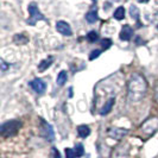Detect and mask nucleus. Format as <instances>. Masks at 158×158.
I'll return each instance as SVG.
<instances>
[{
  "instance_id": "22",
  "label": "nucleus",
  "mask_w": 158,
  "mask_h": 158,
  "mask_svg": "<svg viewBox=\"0 0 158 158\" xmlns=\"http://www.w3.org/2000/svg\"><path fill=\"white\" fill-rule=\"evenodd\" d=\"M112 45V40H108V38H105V40H101V47H103L105 49H108V48Z\"/></svg>"
},
{
  "instance_id": "20",
  "label": "nucleus",
  "mask_w": 158,
  "mask_h": 158,
  "mask_svg": "<svg viewBox=\"0 0 158 158\" xmlns=\"http://www.w3.org/2000/svg\"><path fill=\"white\" fill-rule=\"evenodd\" d=\"M76 155H75V151L71 150V149H65V158H75Z\"/></svg>"
},
{
  "instance_id": "26",
  "label": "nucleus",
  "mask_w": 158,
  "mask_h": 158,
  "mask_svg": "<svg viewBox=\"0 0 158 158\" xmlns=\"http://www.w3.org/2000/svg\"><path fill=\"white\" fill-rule=\"evenodd\" d=\"M138 2H142V4H146V2H149V0H137Z\"/></svg>"
},
{
  "instance_id": "9",
  "label": "nucleus",
  "mask_w": 158,
  "mask_h": 158,
  "mask_svg": "<svg viewBox=\"0 0 158 158\" xmlns=\"http://www.w3.org/2000/svg\"><path fill=\"white\" fill-rule=\"evenodd\" d=\"M132 36H133V29L130 25L123 26V29L120 31V40L127 42V40H130L132 38Z\"/></svg>"
},
{
  "instance_id": "6",
  "label": "nucleus",
  "mask_w": 158,
  "mask_h": 158,
  "mask_svg": "<svg viewBox=\"0 0 158 158\" xmlns=\"http://www.w3.org/2000/svg\"><path fill=\"white\" fill-rule=\"evenodd\" d=\"M30 86H31L32 89H33L36 93H38V94L44 93V92H45V88H47L45 82H44L43 80H40V79L32 80L31 82H30Z\"/></svg>"
},
{
  "instance_id": "23",
  "label": "nucleus",
  "mask_w": 158,
  "mask_h": 158,
  "mask_svg": "<svg viewBox=\"0 0 158 158\" xmlns=\"http://www.w3.org/2000/svg\"><path fill=\"white\" fill-rule=\"evenodd\" d=\"M0 63H1V70H2V71L7 70V69H8V65H10V64L6 63V62H5V61H4L2 58L0 60Z\"/></svg>"
},
{
  "instance_id": "3",
  "label": "nucleus",
  "mask_w": 158,
  "mask_h": 158,
  "mask_svg": "<svg viewBox=\"0 0 158 158\" xmlns=\"http://www.w3.org/2000/svg\"><path fill=\"white\" fill-rule=\"evenodd\" d=\"M27 10H29V13H30V18L27 19V24L29 25L33 26V25H36V23L38 20H47L45 17L40 13V8H38V6L36 4H30Z\"/></svg>"
},
{
  "instance_id": "2",
  "label": "nucleus",
  "mask_w": 158,
  "mask_h": 158,
  "mask_svg": "<svg viewBox=\"0 0 158 158\" xmlns=\"http://www.w3.org/2000/svg\"><path fill=\"white\" fill-rule=\"evenodd\" d=\"M22 124L20 121H17V120H10L6 121L1 125V135L4 137H11V135H15L18 132V130L20 128Z\"/></svg>"
},
{
  "instance_id": "5",
  "label": "nucleus",
  "mask_w": 158,
  "mask_h": 158,
  "mask_svg": "<svg viewBox=\"0 0 158 158\" xmlns=\"http://www.w3.org/2000/svg\"><path fill=\"white\" fill-rule=\"evenodd\" d=\"M128 153H130V145L126 143L120 144L114 149L111 158H128Z\"/></svg>"
},
{
  "instance_id": "21",
  "label": "nucleus",
  "mask_w": 158,
  "mask_h": 158,
  "mask_svg": "<svg viewBox=\"0 0 158 158\" xmlns=\"http://www.w3.org/2000/svg\"><path fill=\"white\" fill-rule=\"evenodd\" d=\"M100 54H101V50H94V51H92L90 55H89V60L93 61V60H95V58H98Z\"/></svg>"
},
{
  "instance_id": "17",
  "label": "nucleus",
  "mask_w": 158,
  "mask_h": 158,
  "mask_svg": "<svg viewBox=\"0 0 158 158\" xmlns=\"http://www.w3.org/2000/svg\"><path fill=\"white\" fill-rule=\"evenodd\" d=\"M75 155H76V157H81V156H83V153H85V149H83V145L82 144H76L75 145Z\"/></svg>"
},
{
  "instance_id": "27",
  "label": "nucleus",
  "mask_w": 158,
  "mask_h": 158,
  "mask_svg": "<svg viewBox=\"0 0 158 158\" xmlns=\"http://www.w3.org/2000/svg\"><path fill=\"white\" fill-rule=\"evenodd\" d=\"M92 1H96V0H92Z\"/></svg>"
},
{
  "instance_id": "18",
  "label": "nucleus",
  "mask_w": 158,
  "mask_h": 158,
  "mask_svg": "<svg viewBox=\"0 0 158 158\" xmlns=\"http://www.w3.org/2000/svg\"><path fill=\"white\" fill-rule=\"evenodd\" d=\"M130 15H131L132 18H135V20L139 19V11H138V8L135 7V6H131V8H130Z\"/></svg>"
},
{
  "instance_id": "14",
  "label": "nucleus",
  "mask_w": 158,
  "mask_h": 158,
  "mask_svg": "<svg viewBox=\"0 0 158 158\" xmlns=\"http://www.w3.org/2000/svg\"><path fill=\"white\" fill-rule=\"evenodd\" d=\"M67 80H68V74H67V71L65 70H62L60 71V74L57 75V85L58 86H63L64 83L67 82Z\"/></svg>"
},
{
  "instance_id": "15",
  "label": "nucleus",
  "mask_w": 158,
  "mask_h": 158,
  "mask_svg": "<svg viewBox=\"0 0 158 158\" xmlns=\"http://www.w3.org/2000/svg\"><path fill=\"white\" fill-rule=\"evenodd\" d=\"M98 12H96V10H92V11H89L87 15H86V20H87L88 23L93 24L95 23L96 20H98Z\"/></svg>"
},
{
  "instance_id": "1",
  "label": "nucleus",
  "mask_w": 158,
  "mask_h": 158,
  "mask_svg": "<svg viewBox=\"0 0 158 158\" xmlns=\"http://www.w3.org/2000/svg\"><path fill=\"white\" fill-rule=\"evenodd\" d=\"M146 81L139 74H135L128 82V99L130 101H139L146 93Z\"/></svg>"
},
{
  "instance_id": "7",
  "label": "nucleus",
  "mask_w": 158,
  "mask_h": 158,
  "mask_svg": "<svg viewBox=\"0 0 158 158\" xmlns=\"http://www.w3.org/2000/svg\"><path fill=\"white\" fill-rule=\"evenodd\" d=\"M56 30L60 33H62L63 36H71V33H73L70 25L67 22H63V20H60V22L56 23Z\"/></svg>"
},
{
  "instance_id": "13",
  "label": "nucleus",
  "mask_w": 158,
  "mask_h": 158,
  "mask_svg": "<svg viewBox=\"0 0 158 158\" xmlns=\"http://www.w3.org/2000/svg\"><path fill=\"white\" fill-rule=\"evenodd\" d=\"M77 133L81 138H87L88 135H90V128L87 125H81L77 127Z\"/></svg>"
},
{
  "instance_id": "11",
  "label": "nucleus",
  "mask_w": 158,
  "mask_h": 158,
  "mask_svg": "<svg viewBox=\"0 0 158 158\" xmlns=\"http://www.w3.org/2000/svg\"><path fill=\"white\" fill-rule=\"evenodd\" d=\"M52 62H54V57H52V56H49V57H47V58H44V60L40 61V63L38 64V71L47 70L48 68L52 64Z\"/></svg>"
},
{
  "instance_id": "25",
  "label": "nucleus",
  "mask_w": 158,
  "mask_h": 158,
  "mask_svg": "<svg viewBox=\"0 0 158 158\" xmlns=\"http://www.w3.org/2000/svg\"><path fill=\"white\" fill-rule=\"evenodd\" d=\"M155 100L158 102V83L156 85V87H155Z\"/></svg>"
},
{
  "instance_id": "4",
  "label": "nucleus",
  "mask_w": 158,
  "mask_h": 158,
  "mask_svg": "<svg viewBox=\"0 0 158 158\" xmlns=\"http://www.w3.org/2000/svg\"><path fill=\"white\" fill-rule=\"evenodd\" d=\"M142 131L146 135H153L156 131H158V118L153 117V118L148 119L144 124L142 125Z\"/></svg>"
},
{
  "instance_id": "12",
  "label": "nucleus",
  "mask_w": 158,
  "mask_h": 158,
  "mask_svg": "<svg viewBox=\"0 0 158 158\" xmlns=\"http://www.w3.org/2000/svg\"><path fill=\"white\" fill-rule=\"evenodd\" d=\"M114 102H115V99H114V98H111L107 102L105 103V106H103L102 108L100 110V114H101V115H106V114H108V113L112 111V107H113Z\"/></svg>"
},
{
  "instance_id": "24",
  "label": "nucleus",
  "mask_w": 158,
  "mask_h": 158,
  "mask_svg": "<svg viewBox=\"0 0 158 158\" xmlns=\"http://www.w3.org/2000/svg\"><path fill=\"white\" fill-rule=\"evenodd\" d=\"M52 152H54V157L55 158H61V156H60V152H58V150L57 149H52Z\"/></svg>"
},
{
  "instance_id": "16",
  "label": "nucleus",
  "mask_w": 158,
  "mask_h": 158,
  "mask_svg": "<svg viewBox=\"0 0 158 158\" xmlns=\"http://www.w3.org/2000/svg\"><path fill=\"white\" fill-rule=\"evenodd\" d=\"M114 18L117 19V20H121V19H124L125 18V8H124V6H120V7H118L115 11H114Z\"/></svg>"
},
{
  "instance_id": "8",
  "label": "nucleus",
  "mask_w": 158,
  "mask_h": 158,
  "mask_svg": "<svg viewBox=\"0 0 158 158\" xmlns=\"http://www.w3.org/2000/svg\"><path fill=\"white\" fill-rule=\"evenodd\" d=\"M127 130H124V128H119V127H114V128H111L108 130V135H111L112 138L117 139V140H120L123 139L125 135H127Z\"/></svg>"
},
{
  "instance_id": "10",
  "label": "nucleus",
  "mask_w": 158,
  "mask_h": 158,
  "mask_svg": "<svg viewBox=\"0 0 158 158\" xmlns=\"http://www.w3.org/2000/svg\"><path fill=\"white\" fill-rule=\"evenodd\" d=\"M43 131H44V137L49 142H52L54 138H55V135H54V130H52L51 125H49L48 123L43 121Z\"/></svg>"
},
{
  "instance_id": "19",
  "label": "nucleus",
  "mask_w": 158,
  "mask_h": 158,
  "mask_svg": "<svg viewBox=\"0 0 158 158\" xmlns=\"http://www.w3.org/2000/svg\"><path fill=\"white\" fill-rule=\"evenodd\" d=\"M87 40H89V42H95V40H98V33L95 31H90L87 35Z\"/></svg>"
}]
</instances>
